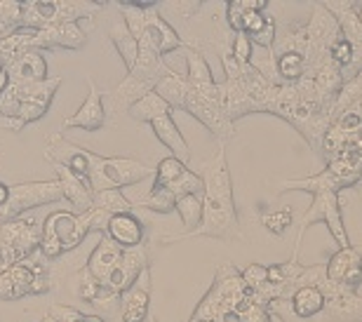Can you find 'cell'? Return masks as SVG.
Listing matches in <instances>:
<instances>
[{"label": "cell", "instance_id": "20", "mask_svg": "<svg viewBox=\"0 0 362 322\" xmlns=\"http://www.w3.org/2000/svg\"><path fill=\"white\" fill-rule=\"evenodd\" d=\"M186 71L188 87H193V90H209V87H214L212 71H209L207 62L202 59V54L195 52V50L186 54Z\"/></svg>", "mask_w": 362, "mask_h": 322}, {"label": "cell", "instance_id": "37", "mask_svg": "<svg viewBox=\"0 0 362 322\" xmlns=\"http://www.w3.org/2000/svg\"><path fill=\"white\" fill-rule=\"evenodd\" d=\"M7 87H10V73H7L5 66H0V94H3Z\"/></svg>", "mask_w": 362, "mask_h": 322}, {"label": "cell", "instance_id": "29", "mask_svg": "<svg viewBox=\"0 0 362 322\" xmlns=\"http://www.w3.org/2000/svg\"><path fill=\"white\" fill-rule=\"evenodd\" d=\"M228 24L233 31L245 33V5H243V0H235V3L228 5Z\"/></svg>", "mask_w": 362, "mask_h": 322}, {"label": "cell", "instance_id": "15", "mask_svg": "<svg viewBox=\"0 0 362 322\" xmlns=\"http://www.w3.org/2000/svg\"><path fill=\"white\" fill-rule=\"evenodd\" d=\"M151 127H153L156 137L160 139L163 146H168L172 156H175L177 160H181V163L186 165V163H188V158H191V151H188L186 139H184V134L179 132L175 118H172V113L160 115L158 120L151 122Z\"/></svg>", "mask_w": 362, "mask_h": 322}, {"label": "cell", "instance_id": "35", "mask_svg": "<svg viewBox=\"0 0 362 322\" xmlns=\"http://www.w3.org/2000/svg\"><path fill=\"white\" fill-rule=\"evenodd\" d=\"M47 289H49V280L42 273L35 275L31 284H28V294H45Z\"/></svg>", "mask_w": 362, "mask_h": 322}, {"label": "cell", "instance_id": "11", "mask_svg": "<svg viewBox=\"0 0 362 322\" xmlns=\"http://www.w3.org/2000/svg\"><path fill=\"white\" fill-rule=\"evenodd\" d=\"M45 158L52 160L54 165H62L71 170L78 177L88 179V172H90V151L85 149H78V146L64 142L62 137H54L49 142V149L45 151Z\"/></svg>", "mask_w": 362, "mask_h": 322}, {"label": "cell", "instance_id": "6", "mask_svg": "<svg viewBox=\"0 0 362 322\" xmlns=\"http://www.w3.org/2000/svg\"><path fill=\"white\" fill-rule=\"evenodd\" d=\"M85 45V31L76 21H66V24H54L47 28H40L31 35V45L35 47H66V50H81Z\"/></svg>", "mask_w": 362, "mask_h": 322}, {"label": "cell", "instance_id": "2", "mask_svg": "<svg viewBox=\"0 0 362 322\" xmlns=\"http://www.w3.org/2000/svg\"><path fill=\"white\" fill-rule=\"evenodd\" d=\"M151 177V167L132 158H104L90 153L88 184L92 193L99 191H120L122 186L139 184Z\"/></svg>", "mask_w": 362, "mask_h": 322}, {"label": "cell", "instance_id": "33", "mask_svg": "<svg viewBox=\"0 0 362 322\" xmlns=\"http://www.w3.org/2000/svg\"><path fill=\"white\" fill-rule=\"evenodd\" d=\"M266 226H269L273 233H282L289 226V214L287 212H278V214L266 219Z\"/></svg>", "mask_w": 362, "mask_h": 322}, {"label": "cell", "instance_id": "1", "mask_svg": "<svg viewBox=\"0 0 362 322\" xmlns=\"http://www.w3.org/2000/svg\"><path fill=\"white\" fill-rule=\"evenodd\" d=\"M202 184H205V197H202V233L209 236H223L228 226L235 224V207L233 193H230V174L223 160V151L205 163L202 172Z\"/></svg>", "mask_w": 362, "mask_h": 322}, {"label": "cell", "instance_id": "4", "mask_svg": "<svg viewBox=\"0 0 362 322\" xmlns=\"http://www.w3.org/2000/svg\"><path fill=\"white\" fill-rule=\"evenodd\" d=\"M12 85V90L17 92V99H19V108H17V115L12 120H7L12 125V130H21L28 122L42 118L47 113L49 104L54 99V92L59 90L62 85V78H47L42 83H31V85Z\"/></svg>", "mask_w": 362, "mask_h": 322}, {"label": "cell", "instance_id": "23", "mask_svg": "<svg viewBox=\"0 0 362 322\" xmlns=\"http://www.w3.org/2000/svg\"><path fill=\"white\" fill-rule=\"evenodd\" d=\"M92 207L104 209L108 214H122V212H132V202L120 191H99L92 195Z\"/></svg>", "mask_w": 362, "mask_h": 322}, {"label": "cell", "instance_id": "22", "mask_svg": "<svg viewBox=\"0 0 362 322\" xmlns=\"http://www.w3.org/2000/svg\"><path fill=\"white\" fill-rule=\"evenodd\" d=\"M181 222H184L186 229H198L202 224V197L195 193L181 195L177 197V207Z\"/></svg>", "mask_w": 362, "mask_h": 322}, {"label": "cell", "instance_id": "26", "mask_svg": "<svg viewBox=\"0 0 362 322\" xmlns=\"http://www.w3.org/2000/svg\"><path fill=\"white\" fill-rule=\"evenodd\" d=\"M233 313L238 316V322H271L262 306H259L257 301H252V299H247V297H245L243 301H238Z\"/></svg>", "mask_w": 362, "mask_h": 322}, {"label": "cell", "instance_id": "31", "mask_svg": "<svg viewBox=\"0 0 362 322\" xmlns=\"http://www.w3.org/2000/svg\"><path fill=\"white\" fill-rule=\"evenodd\" d=\"M332 57H334V62L339 66H346L353 62V45L349 40H339L334 50H332Z\"/></svg>", "mask_w": 362, "mask_h": 322}, {"label": "cell", "instance_id": "24", "mask_svg": "<svg viewBox=\"0 0 362 322\" xmlns=\"http://www.w3.org/2000/svg\"><path fill=\"white\" fill-rule=\"evenodd\" d=\"M141 205L153 212H160V214H170V212H175V207H177V197L165 186H151L146 202H141Z\"/></svg>", "mask_w": 362, "mask_h": 322}, {"label": "cell", "instance_id": "18", "mask_svg": "<svg viewBox=\"0 0 362 322\" xmlns=\"http://www.w3.org/2000/svg\"><path fill=\"white\" fill-rule=\"evenodd\" d=\"M153 92L158 97H163L172 108H181L184 106L186 92H188V83L186 76H179V73L170 71L168 76H163L158 83L153 85Z\"/></svg>", "mask_w": 362, "mask_h": 322}, {"label": "cell", "instance_id": "12", "mask_svg": "<svg viewBox=\"0 0 362 322\" xmlns=\"http://www.w3.org/2000/svg\"><path fill=\"white\" fill-rule=\"evenodd\" d=\"M144 224L136 219L132 212H122V214H111L106 224V238H111L115 245L122 250H132V247L141 245L144 240Z\"/></svg>", "mask_w": 362, "mask_h": 322}, {"label": "cell", "instance_id": "25", "mask_svg": "<svg viewBox=\"0 0 362 322\" xmlns=\"http://www.w3.org/2000/svg\"><path fill=\"white\" fill-rule=\"evenodd\" d=\"M184 172H186V165L181 163V160H177L175 156L165 158L163 163L158 165V170H156L153 186H168V184H172L175 179H179Z\"/></svg>", "mask_w": 362, "mask_h": 322}, {"label": "cell", "instance_id": "19", "mask_svg": "<svg viewBox=\"0 0 362 322\" xmlns=\"http://www.w3.org/2000/svg\"><path fill=\"white\" fill-rule=\"evenodd\" d=\"M168 113H172V106L163 97H158L153 90L148 94H144L139 101H134V104L129 106V115L141 122H153L160 118V115H168Z\"/></svg>", "mask_w": 362, "mask_h": 322}, {"label": "cell", "instance_id": "34", "mask_svg": "<svg viewBox=\"0 0 362 322\" xmlns=\"http://www.w3.org/2000/svg\"><path fill=\"white\" fill-rule=\"evenodd\" d=\"M275 28H273V21L271 19H266V26H264V31L259 33V35H255V38H250V40H255V42H259V45H266L269 47L271 42H273V38H275Z\"/></svg>", "mask_w": 362, "mask_h": 322}, {"label": "cell", "instance_id": "32", "mask_svg": "<svg viewBox=\"0 0 362 322\" xmlns=\"http://www.w3.org/2000/svg\"><path fill=\"white\" fill-rule=\"evenodd\" d=\"M317 87L325 92H334L339 87V73L332 69H325L320 76H317Z\"/></svg>", "mask_w": 362, "mask_h": 322}, {"label": "cell", "instance_id": "8", "mask_svg": "<svg viewBox=\"0 0 362 322\" xmlns=\"http://www.w3.org/2000/svg\"><path fill=\"white\" fill-rule=\"evenodd\" d=\"M104 120H106L104 92H101L94 83H90L88 99L83 101V106L78 108V111L71 115V118L64 120V127H78V130L97 132V130L104 127Z\"/></svg>", "mask_w": 362, "mask_h": 322}, {"label": "cell", "instance_id": "27", "mask_svg": "<svg viewBox=\"0 0 362 322\" xmlns=\"http://www.w3.org/2000/svg\"><path fill=\"white\" fill-rule=\"evenodd\" d=\"M278 69H280V76H282V78H287V80L301 78V73H303V59H301V54H299V52H287V54H282V57H280Z\"/></svg>", "mask_w": 362, "mask_h": 322}, {"label": "cell", "instance_id": "30", "mask_svg": "<svg viewBox=\"0 0 362 322\" xmlns=\"http://www.w3.org/2000/svg\"><path fill=\"white\" fill-rule=\"evenodd\" d=\"M49 316H52L57 322H81L85 318V313L71 309V306H52V309H49Z\"/></svg>", "mask_w": 362, "mask_h": 322}, {"label": "cell", "instance_id": "36", "mask_svg": "<svg viewBox=\"0 0 362 322\" xmlns=\"http://www.w3.org/2000/svg\"><path fill=\"white\" fill-rule=\"evenodd\" d=\"M358 125H362V120H360V115H358V113L344 115V120H341V127H344V130H356Z\"/></svg>", "mask_w": 362, "mask_h": 322}, {"label": "cell", "instance_id": "14", "mask_svg": "<svg viewBox=\"0 0 362 322\" xmlns=\"http://www.w3.org/2000/svg\"><path fill=\"white\" fill-rule=\"evenodd\" d=\"M57 170V181L62 184V195L64 200H69L74 207L78 209V214H83V212H88L92 207V188L88 184V179L78 177L71 170L62 165H54Z\"/></svg>", "mask_w": 362, "mask_h": 322}, {"label": "cell", "instance_id": "38", "mask_svg": "<svg viewBox=\"0 0 362 322\" xmlns=\"http://www.w3.org/2000/svg\"><path fill=\"white\" fill-rule=\"evenodd\" d=\"M7 200H10V186L0 181V207H5Z\"/></svg>", "mask_w": 362, "mask_h": 322}, {"label": "cell", "instance_id": "3", "mask_svg": "<svg viewBox=\"0 0 362 322\" xmlns=\"http://www.w3.org/2000/svg\"><path fill=\"white\" fill-rule=\"evenodd\" d=\"M62 184L57 179L49 181H26V184L10 186V200L5 207H0V224L12 222L24 212L40 207V205L62 200Z\"/></svg>", "mask_w": 362, "mask_h": 322}, {"label": "cell", "instance_id": "17", "mask_svg": "<svg viewBox=\"0 0 362 322\" xmlns=\"http://www.w3.org/2000/svg\"><path fill=\"white\" fill-rule=\"evenodd\" d=\"M111 40H113L115 50H118L122 64L127 66V71H132L134 64H136V57H139V40L129 33V28L125 26V21L122 19L115 21V24L111 26Z\"/></svg>", "mask_w": 362, "mask_h": 322}, {"label": "cell", "instance_id": "39", "mask_svg": "<svg viewBox=\"0 0 362 322\" xmlns=\"http://www.w3.org/2000/svg\"><path fill=\"white\" fill-rule=\"evenodd\" d=\"M81 322H104V320H101L99 316H85Z\"/></svg>", "mask_w": 362, "mask_h": 322}, {"label": "cell", "instance_id": "21", "mask_svg": "<svg viewBox=\"0 0 362 322\" xmlns=\"http://www.w3.org/2000/svg\"><path fill=\"white\" fill-rule=\"evenodd\" d=\"M325 306V294L317 287H301L294 294V311L296 316L310 318L315 313H320Z\"/></svg>", "mask_w": 362, "mask_h": 322}, {"label": "cell", "instance_id": "13", "mask_svg": "<svg viewBox=\"0 0 362 322\" xmlns=\"http://www.w3.org/2000/svg\"><path fill=\"white\" fill-rule=\"evenodd\" d=\"M141 38H146L148 45L153 47L160 57L168 54V52H175V50L181 47V38L177 35L175 28H172L160 14H156L151 10L146 12V19H144V35Z\"/></svg>", "mask_w": 362, "mask_h": 322}, {"label": "cell", "instance_id": "16", "mask_svg": "<svg viewBox=\"0 0 362 322\" xmlns=\"http://www.w3.org/2000/svg\"><path fill=\"white\" fill-rule=\"evenodd\" d=\"M329 277L337 282H344L349 287H356L362 280V259L358 252H353L351 247H344L341 252L334 254V259L329 261Z\"/></svg>", "mask_w": 362, "mask_h": 322}, {"label": "cell", "instance_id": "5", "mask_svg": "<svg viewBox=\"0 0 362 322\" xmlns=\"http://www.w3.org/2000/svg\"><path fill=\"white\" fill-rule=\"evenodd\" d=\"M148 306H151V273L148 268H144L132 287L120 294L122 322H146Z\"/></svg>", "mask_w": 362, "mask_h": 322}, {"label": "cell", "instance_id": "10", "mask_svg": "<svg viewBox=\"0 0 362 322\" xmlns=\"http://www.w3.org/2000/svg\"><path fill=\"white\" fill-rule=\"evenodd\" d=\"M5 69L10 73V83L14 85H31V83L47 80V64L38 50H26V52H21L19 57H14Z\"/></svg>", "mask_w": 362, "mask_h": 322}, {"label": "cell", "instance_id": "9", "mask_svg": "<svg viewBox=\"0 0 362 322\" xmlns=\"http://www.w3.org/2000/svg\"><path fill=\"white\" fill-rule=\"evenodd\" d=\"M120 259H122V247L115 245L111 238L101 236V240L97 243V247H94L92 254H90L88 273L94 277V280L101 282V284L106 287V284H108V277H111V275H113V270L120 266Z\"/></svg>", "mask_w": 362, "mask_h": 322}, {"label": "cell", "instance_id": "28", "mask_svg": "<svg viewBox=\"0 0 362 322\" xmlns=\"http://www.w3.org/2000/svg\"><path fill=\"white\" fill-rule=\"evenodd\" d=\"M233 57H235V59L240 62L243 66L252 59V40H250L245 33H238V35H235V42H233Z\"/></svg>", "mask_w": 362, "mask_h": 322}, {"label": "cell", "instance_id": "7", "mask_svg": "<svg viewBox=\"0 0 362 322\" xmlns=\"http://www.w3.org/2000/svg\"><path fill=\"white\" fill-rule=\"evenodd\" d=\"M146 268V252H144L141 245L132 247V250H122V259L120 266L113 270V275L108 277L106 287L113 292V294H122L125 289H129L134 284L136 277L141 275V270Z\"/></svg>", "mask_w": 362, "mask_h": 322}]
</instances>
